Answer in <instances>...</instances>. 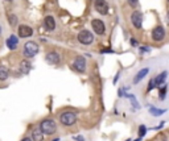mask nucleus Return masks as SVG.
Wrapping results in <instances>:
<instances>
[{
    "label": "nucleus",
    "mask_w": 169,
    "mask_h": 141,
    "mask_svg": "<svg viewBox=\"0 0 169 141\" xmlns=\"http://www.w3.org/2000/svg\"><path fill=\"white\" fill-rule=\"evenodd\" d=\"M40 128L44 132V134H53V133H56V131H57V124H56L54 120L46 119V120L41 121Z\"/></svg>",
    "instance_id": "nucleus-1"
},
{
    "label": "nucleus",
    "mask_w": 169,
    "mask_h": 141,
    "mask_svg": "<svg viewBox=\"0 0 169 141\" xmlns=\"http://www.w3.org/2000/svg\"><path fill=\"white\" fill-rule=\"evenodd\" d=\"M60 121L62 125H66V127H70L73 125L75 121H77V115L74 112H70V111H66V112H62L60 115Z\"/></svg>",
    "instance_id": "nucleus-2"
},
{
    "label": "nucleus",
    "mask_w": 169,
    "mask_h": 141,
    "mask_svg": "<svg viewBox=\"0 0 169 141\" xmlns=\"http://www.w3.org/2000/svg\"><path fill=\"white\" fill-rule=\"evenodd\" d=\"M38 53V45L33 41H29L24 45V55L27 58H32Z\"/></svg>",
    "instance_id": "nucleus-3"
},
{
    "label": "nucleus",
    "mask_w": 169,
    "mask_h": 141,
    "mask_svg": "<svg viewBox=\"0 0 169 141\" xmlns=\"http://www.w3.org/2000/svg\"><path fill=\"white\" fill-rule=\"evenodd\" d=\"M78 41H80L82 45H90L94 41V36L90 31L84 29V31H81L80 35H78Z\"/></svg>",
    "instance_id": "nucleus-4"
},
{
    "label": "nucleus",
    "mask_w": 169,
    "mask_h": 141,
    "mask_svg": "<svg viewBox=\"0 0 169 141\" xmlns=\"http://www.w3.org/2000/svg\"><path fill=\"white\" fill-rule=\"evenodd\" d=\"M94 7H95V11L100 15L109 13V4H107L106 0H94Z\"/></svg>",
    "instance_id": "nucleus-5"
},
{
    "label": "nucleus",
    "mask_w": 169,
    "mask_h": 141,
    "mask_svg": "<svg viewBox=\"0 0 169 141\" xmlns=\"http://www.w3.org/2000/svg\"><path fill=\"white\" fill-rule=\"evenodd\" d=\"M73 69H75L78 73H84V70H86V59H84V57L78 55L73 62Z\"/></svg>",
    "instance_id": "nucleus-6"
},
{
    "label": "nucleus",
    "mask_w": 169,
    "mask_h": 141,
    "mask_svg": "<svg viewBox=\"0 0 169 141\" xmlns=\"http://www.w3.org/2000/svg\"><path fill=\"white\" fill-rule=\"evenodd\" d=\"M91 26H93L94 32L97 33V35H99V36H102L103 33H104V31H106L104 22H103L102 20H99V19H94V20L91 21Z\"/></svg>",
    "instance_id": "nucleus-7"
},
{
    "label": "nucleus",
    "mask_w": 169,
    "mask_h": 141,
    "mask_svg": "<svg viewBox=\"0 0 169 141\" xmlns=\"http://www.w3.org/2000/svg\"><path fill=\"white\" fill-rule=\"evenodd\" d=\"M152 38H153V41H157V42L162 41L165 38V29L161 25L156 26L155 29L152 31Z\"/></svg>",
    "instance_id": "nucleus-8"
},
{
    "label": "nucleus",
    "mask_w": 169,
    "mask_h": 141,
    "mask_svg": "<svg viewBox=\"0 0 169 141\" xmlns=\"http://www.w3.org/2000/svg\"><path fill=\"white\" fill-rule=\"evenodd\" d=\"M131 22H132V25L135 28L140 29L142 25H143V15H142V12H139V11H133L132 15H131Z\"/></svg>",
    "instance_id": "nucleus-9"
},
{
    "label": "nucleus",
    "mask_w": 169,
    "mask_h": 141,
    "mask_svg": "<svg viewBox=\"0 0 169 141\" xmlns=\"http://www.w3.org/2000/svg\"><path fill=\"white\" fill-rule=\"evenodd\" d=\"M45 59H46V62H48V63H50V65H58L60 61H61V57H60L58 53L49 52L46 54V57H45Z\"/></svg>",
    "instance_id": "nucleus-10"
},
{
    "label": "nucleus",
    "mask_w": 169,
    "mask_h": 141,
    "mask_svg": "<svg viewBox=\"0 0 169 141\" xmlns=\"http://www.w3.org/2000/svg\"><path fill=\"white\" fill-rule=\"evenodd\" d=\"M33 35V29L28 25H20L19 26V37L21 38H27V37H31Z\"/></svg>",
    "instance_id": "nucleus-11"
},
{
    "label": "nucleus",
    "mask_w": 169,
    "mask_h": 141,
    "mask_svg": "<svg viewBox=\"0 0 169 141\" xmlns=\"http://www.w3.org/2000/svg\"><path fill=\"white\" fill-rule=\"evenodd\" d=\"M44 26L46 31H54L56 29V20L53 19V16H46V17H45Z\"/></svg>",
    "instance_id": "nucleus-12"
},
{
    "label": "nucleus",
    "mask_w": 169,
    "mask_h": 141,
    "mask_svg": "<svg viewBox=\"0 0 169 141\" xmlns=\"http://www.w3.org/2000/svg\"><path fill=\"white\" fill-rule=\"evenodd\" d=\"M148 73H149V69H148V67H144V69H142V70H140V71L136 75H135V78H133V83H139V82H142V81L144 79V78L148 75Z\"/></svg>",
    "instance_id": "nucleus-13"
},
{
    "label": "nucleus",
    "mask_w": 169,
    "mask_h": 141,
    "mask_svg": "<svg viewBox=\"0 0 169 141\" xmlns=\"http://www.w3.org/2000/svg\"><path fill=\"white\" fill-rule=\"evenodd\" d=\"M17 45H19V38L16 37L15 35H12V36L8 37V40H7V46H8V49L15 50V49H17Z\"/></svg>",
    "instance_id": "nucleus-14"
},
{
    "label": "nucleus",
    "mask_w": 169,
    "mask_h": 141,
    "mask_svg": "<svg viewBox=\"0 0 169 141\" xmlns=\"http://www.w3.org/2000/svg\"><path fill=\"white\" fill-rule=\"evenodd\" d=\"M32 140L33 141H42L44 140V132L41 131V128H36L32 132Z\"/></svg>",
    "instance_id": "nucleus-15"
},
{
    "label": "nucleus",
    "mask_w": 169,
    "mask_h": 141,
    "mask_svg": "<svg viewBox=\"0 0 169 141\" xmlns=\"http://www.w3.org/2000/svg\"><path fill=\"white\" fill-rule=\"evenodd\" d=\"M167 75H168V73L167 71H162L161 74H159L156 78H155V83H156V87H160L162 86V83H164V81L167 79Z\"/></svg>",
    "instance_id": "nucleus-16"
},
{
    "label": "nucleus",
    "mask_w": 169,
    "mask_h": 141,
    "mask_svg": "<svg viewBox=\"0 0 169 141\" xmlns=\"http://www.w3.org/2000/svg\"><path fill=\"white\" fill-rule=\"evenodd\" d=\"M31 69H32V65L28 61H22L20 63V70H21V73H24V74H28Z\"/></svg>",
    "instance_id": "nucleus-17"
},
{
    "label": "nucleus",
    "mask_w": 169,
    "mask_h": 141,
    "mask_svg": "<svg viewBox=\"0 0 169 141\" xmlns=\"http://www.w3.org/2000/svg\"><path fill=\"white\" fill-rule=\"evenodd\" d=\"M9 77V70L5 66H0V81H5Z\"/></svg>",
    "instance_id": "nucleus-18"
},
{
    "label": "nucleus",
    "mask_w": 169,
    "mask_h": 141,
    "mask_svg": "<svg viewBox=\"0 0 169 141\" xmlns=\"http://www.w3.org/2000/svg\"><path fill=\"white\" fill-rule=\"evenodd\" d=\"M167 90H168V86H167V84H162V86H160V87H159V92H160V100H165Z\"/></svg>",
    "instance_id": "nucleus-19"
},
{
    "label": "nucleus",
    "mask_w": 169,
    "mask_h": 141,
    "mask_svg": "<svg viewBox=\"0 0 169 141\" xmlns=\"http://www.w3.org/2000/svg\"><path fill=\"white\" fill-rule=\"evenodd\" d=\"M126 98H128L129 100H131V103H132V107H133V111L135 110H139L140 108V106H139V103H138V101H136V99H135V96H133V95H126Z\"/></svg>",
    "instance_id": "nucleus-20"
},
{
    "label": "nucleus",
    "mask_w": 169,
    "mask_h": 141,
    "mask_svg": "<svg viewBox=\"0 0 169 141\" xmlns=\"http://www.w3.org/2000/svg\"><path fill=\"white\" fill-rule=\"evenodd\" d=\"M149 112H151V114L153 115V116H160V115H162V114H165L167 111H165V110H156L155 107H151Z\"/></svg>",
    "instance_id": "nucleus-21"
},
{
    "label": "nucleus",
    "mask_w": 169,
    "mask_h": 141,
    "mask_svg": "<svg viewBox=\"0 0 169 141\" xmlns=\"http://www.w3.org/2000/svg\"><path fill=\"white\" fill-rule=\"evenodd\" d=\"M8 20H9V24L12 25V26H15L16 24H17V17H16L15 15H9L8 16Z\"/></svg>",
    "instance_id": "nucleus-22"
},
{
    "label": "nucleus",
    "mask_w": 169,
    "mask_h": 141,
    "mask_svg": "<svg viewBox=\"0 0 169 141\" xmlns=\"http://www.w3.org/2000/svg\"><path fill=\"white\" fill-rule=\"evenodd\" d=\"M145 132H147V127H145V125H140L139 127V134H140V137H143L144 134H145Z\"/></svg>",
    "instance_id": "nucleus-23"
},
{
    "label": "nucleus",
    "mask_w": 169,
    "mask_h": 141,
    "mask_svg": "<svg viewBox=\"0 0 169 141\" xmlns=\"http://www.w3.org/2000/svg\"><path fill=\"white\" fill-rule=\"evenodd\" d=\"M127 2L129 4V7H132V8L138 7V4H139V0H127Z\"/></svg>",
    "instance_id": "nucleus-24"
},
{
    "label": "nucleus",
    "mask_w": 169,
    "mask_h": 141,
    "mask_svg": "<svg viewBox=\"0 0 169 141\" xmlns=\"http://www.w3.org/2000/svg\"><path fill=\"white\" fill-rule=\"evenodd\" d=\"M156 87V83H155V79H151L149 81V86H148V91H152Z\"/></svg>",
    "instance_id": "nucleus-25"
},
{
    "label": "nucleus",
    "mask_w": 169,
    "mask_h": 141,
    "mask_svg": "<svg viewBox=\"0 0 169 141\" xmlns=\"http://www.w3.org/2000/svg\"><path fill=\"white\" fill-rule=\"evenodd\" d=\"M74 140H77V141H84V137L83 136H74Z\"/></svg>",
    "instance_id": "nucleus-26"
},
{
    "label": "nucleus",
    "mask_w": 169,
    "mask_h": 141,
    "mask_svg": "<svg viewBox=\"0 0 169 141\" xmlns=\"http://www.w3.org/2000/svg\"><path fill=\"white\" fill-rule=\"evenodd\" d=\"M118 79H119V73H118V74L115 75V78H114V81H112V83H114V84H116V82H118Z\"/></svg>",
    "instance_id": "nucleus-27"
},
{
    "label": "nucleus",
    "mask_w": 169,
    "mask_h": 141,
    "mask_svg": "<svg viewBox=\"0 0 169 141\" xmlns=\"http://www.w3.org/2000/svg\"><path fill=\"white\" fill-rule=\"evenodd\" d=\"M131 45H132V46H138V42H136V41H135L133 38H132V40H131Z\"/></svg>",
    "instance_id": "nucleus-28"
},
{
    "label": "nucleus",
    "mask_w": 169,
    "mask_h": 141,
    "mask_svg": "<svg viewBox=\"0 0 169 141\" xmlns=\"http://www.w3.org/2000/svg\"><path fill=\"white\" fill-rule=\"evenodd\" d=\"M21 141H32V139H29V137H25V139H22Z\"/></svg>",
    "instance_id": "nucleus-29"
},
{
    "label": "nucleus",
    "mask_w": 169,
    "mask_h": 141,
    "mask_svg": "<svg viewBox=\"0 0 169 141\" xmlns=\"http://www.w3.org/2000/svg\"><path fill=\"white\" fill-rule=\"evenodd\" d=\"M133 141H142V137H138L136 140H133Z\"/></svg>",
    "instance_id": "nucleus-30"
},
{
    "label": "nucleus",
    "mask_w": 169,
    "mask_h": 141,
    "mask_svg": "<svg viewBox=\"0 0 169 141\" xmlns=\"http://www.w3.org/2000/svg\"><path fill=\"white\" fill-rule=\"evenodd\" d=\"M52 141H60V139H54V140H52Z\"/></svg>",
    "instance_id": "nucleus-31"
},
{
    "label": "nucleus",
    "mask_w": 169,
    "mask_h": 141,
    "mask_svg": "<svg viewBox=\"0 0 169 141\" xmlns=\"http://www.w3.org/2000/svg\"><path fill=\"white\" fill-rule=\"evenodd\" d=\"M167 20H168V21H169V12H168V17H167Z\"/></svg>",
    "instance_id": "nucleus-32"
},
{
    "label": "nucleus",
    "mask_w": 169,
    "mask_h": 141,
    "mask_svg": "<svg viewBox=\"0 0 169 141\" xmlns=\"http://www.w3.org/2000/svg\"><path fill=\"white\" fill-rule=\"evenodd\" d=\"M126 141H131V139H127V140H126Z\"/></svg>",
    "instance_id": "nucleus-33"
},
{
    "label": "nucleus",
    "mask_w": 169,
    "mask_h": 141,
    "mask_svg": "<svg viewBox=\"0 0 169 141\" xmlns=\"http://www.w3.org/2000/svg\"><path fill=\"white\" fill-rule=\"evenodd\" d=\"M0 33H2V28H0Z\"/></svg>",
    "instance_id": "nucleus-34"
},
{
    "label": "nucleus",
    "mask_w": 169,
    "mask_h": 141,
    "mask_svg": "<svg viewBox=\"0 0 169 141\" xmlns=\"http://www.w3.org/2000/svg\"><path fill=\"white\" fill-rule=\"evenodd\" d=\"M8 2H12V0H8Z\"/></svg>",
    "instance_id": "nucleus-35"
},
{
    "label": "nucleus",
    "mask_w": 169,
    "mask_h": 141,
    "mask_svg": "<svg viewBox=\"0 0 169 141\" xmlns=\"http://www.w3.org/2000/svg\"><path fill=\"white\" fill-rule=\"evenodd\" d=\"M168 3H169V0H168Z\"/></svg>",
    "instance_id": "nucleus-36"
}]
</instances>
